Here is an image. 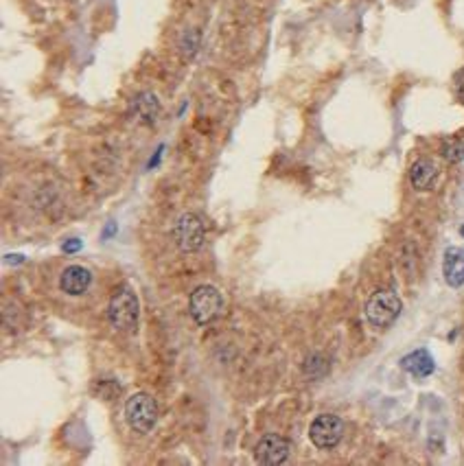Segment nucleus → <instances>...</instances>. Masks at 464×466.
<instances>
[{"label":"nucleus","mask_w":464,"mask_h":466,"mask_svg":"<svg viewBox=\"0 0 464 466\" xmlns=\"http://www.w3.org/2000/svg\"><path fill=\"white\" fill-rule=\"evenodd\" d=\"M401 309H403L401 298H398L392 289H379L366 300L364 315L370 327L388 329L394 324L396 318L401 315Z\"/></svg>","instance_id":"nucleus-1"},{"label":"nucleus","mask_w":464,"mask_h":466,"mask_svg":"<svg viewBox=\"0 0 464 466\" xmlns=\"http://www.w3.org/2000/svg\"><path fill=\"white\" fill-rule=\"evenodd\" d=\"M188 311H191V318L195 320V324L209 327L222 315L224 298L213 284H200V287L193 289V293L188 298Z\"/></svg>","instance_id":"nucleus-2"},{"label":"nucleus","mask_w":464,"mask_h":466,"mask_svg":"<svg viewBox=\"0 0 464 466\" xmlns=\"http://www.w3.org/2000/svg\"><path fill=\"white\" fill-rule=\"evenodd\" d=\"M140 318V304L138 298L132 289H121L112 295L108 307V320L114 331L119 333H132L138 327Z\"/></svg>","instance_id":"nucleus-3"},{"label":"nucleus","mask_w":464,"mask_h":466,"mask_svg":"<svg viewBox=\"0 0 464 466\" xmlns=\"http://www.w3.org/2000/svg\"><path fill=\"white\" fill-rule=\"evenodd\" d=\"M125 420L132 427V431L145 436L158 423V405L151 394L138 392L125 403Z\"/></svg>","instance_id":"nucleus-4"},{"label":"nucleus","mask_w":464,"mask_h":466,"mask_svg":"<svg viewBox=\"0 0 464 466\" xmlns=\"http://www.w3.org/2000/svg\"><path fill=\"white\" fill-rule=\"evenodd\" d=\"M204 237H206L204 222H202V217L195 215V213L180 215L177 222L173 224V241H175L177 248L186 254L200 252L202 245H204Z\"/></svg>","instance_id":"nucleus-5"},{"label":"nucleus","mask_w":464,"mask_h":466,"mask_svg":"<svg viewBox=\"0 0 464 466\" xmlns=\"http://www.w3.org/2000/svg\"><path fill=\"white\" fill-rule=\"evenodd\" d=\"M309 438L322 451L335 449L344 438V420L335 414H320L309 425Z\"/></svg>","instance_id":"nucleus-6"},{"label":"nucleus","mask_w":464,"mask_h":466,"mask_svg":"<svg viewBox=\"0 0 464 466\" xmlns=\"http://www.w3.org/2000/svg\"><path fill=\"white\" fill-rule=\"evenodd\" d=\"M291 456V445L278 434H265L254 447V460L261 466H280Z\"/></svg>","instance_id":"nucleus-7"},{"label":"nucleus","mask_w":464,"mask_h":466,"mask_svg":"<svg viewBox=\"0 0 464 466\" xmlns=\"http://www.w3.org/2000/svg\"><path fill=\"white\" fill-rule=\"evenodd\" d=\"M93 284V274L84 265H68L59 276V287L68 295H81Z\"/></svg>","instance_id":"nucleus-8"},{"label":"nucleus","mask_w":464,"mask_h":466,"mask_svg":"<svg viewBox=\"0 0 464 466\" xmlns=\"http://www.w3.org/2000/svg\"><path fill=\"white\" fill-rule=\"evenodd\" d=\"M160 99L153 93H140L134 101H132V114L138 123L143 125H153L160 116Z\"/></svg>","instance_id":"nucleus-9"},{"label":"nucleus","mask_w":464,"mask_h":466,"mask_svg":"<svg viewBox=\"0 0 464 466\" xmlns=\"http://www.w3.org/2000/svg\"><path fill=\"white\" fill-rule=\"evenodd\" d=\"M443 274L449 287H462L464 284V250L449 248L443 258Z\"/></svg>","instance_id":"nucleus-10"},{"label":"nucleus","mask_w":464,"mask_h":466,"mask_svg":"<svg viewBox=\"0 0 464 466\" xmlns=\"http://www.w3.org/2000/svg\"><path fill=\"white\" fill-rule=\"evenodd\" d=\"M401 368L405 372H409L414 379H425V377H429V374L436 370V364H434V357L427 351L418 348V351L409 353V355H405L401 359Z\"/></svg>","instance_id":"nucleus-11"},{"label":"nucleus","mask_w":464,"mask_h":466,"mask_svg":"<svg viewBox=\"0 0 464 466\" xmlns=\"http://www.w3.org/2000/svg\"><path fill=\"white\" fill-rule=\"evenodd\" d=\"M436 177H438V166L427 158L416 160L409 169V182L416 191H429L436 184Z\"/></svg>","instance_id":"nucleus-12"},{"label":"nucleus","mask_w":464,"mask_h":466,"mask_svg":"<svg viewBox=\"0 0 464 466\" xmlns=\"http://www.w3.org/2000/svg\"><path fill=\"white\" fill-rule=\"evenodd\" d=\"M443 155H445V160H449V162L464 160V140H458V138L447 140L443 145Z\"/></svg>","instance_id":"nucleus-13"},{"label":"nucleus","mask_w":464,"mask_h":466,"mask_svg":"<svg viewBox=\"0 0 464 466\" xmlns=\"http://www.w3.org/2000/svg\"><path fill=\"white\" fill-rule=\"evenodd\" d=\"M454 93H456V99L464 106V68L458 70L454 77Z\"/></svg>","instance_id":"nucleus-14"},{"label":"nucleus","mask_w":464,"mask_h":466,"mask_svg":"<svg viewBox=\"0 0 464 466\" xmlns=\"http://www.w3.org/2000/svg\"><path fill=\"white\" fill-rule=\"evenodd\" d=\"M79 248H81L79 239H68V243H64V252H77Z\"/></svg>","instance_id":"nucleus-15"},{"label":"nucleus","mask_w":464,"mask_h":466,"mask_svg":"<svg viewBox=\"0 0 464 466\" xmlns=\"http://www.w3.org/2000/svg\"><path fill=\"white\" fill-rule=\"evenodd\" d=\"M460 235H462V237H464V226H462V228H460Z\"/></svg>","instance_id":"nucleus-16"}]
</instances>
